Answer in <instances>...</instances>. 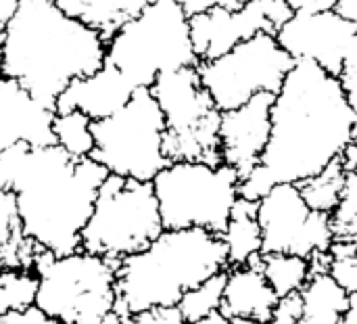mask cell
<instances>
[{
    "label": "cell",
    "mask_w": 357,
    "mask_h": 324,
    "mask_svg": "<svg viewBox=\"0 0 357 324\" xmlns=\"http://www.w3.org/2000/svg\"><path fill=\"white\" fill-rule=\"evenodd\" d=\"M19 0H0V57H2V40H4V29L8 25V19L13 17ZM2 75V73H0Z\"/></svg>",
    "instance_id": "e575fe53"
},
{
    "label": "cell",
    "mask_w": 357,
    "mask_h": 324,
    "mask_svg": "<svg viewBox=\"0 0 357 324\" xmlns=\"http://www.w3.org/2000/svg\"><path fill=\"white\" fill-rule=\"evenodd\" d=\"M151 2L153 0H56L65 13L96 29L107 42Z\"/></svg>",
    "instance_id": "d6986e66"
},
{
    "label": "cell",
    "mask_w": 357,
    "mask_h": 324,
    "mask_svg": "<svg viewBox=\"0 0 357 324\" xmlns=\"http://www.w3.org/2000/svg\"><path fill=\"white\" fill-rule=\"evenodd\" d=\"M303 318V297L301 291L287 293L278 297L274 312H272V323L274 324H299Z\"/></svg>",
    "instance_id": "f546056e"
},
{
    "label": "cell",
    "mask_w": 357,
    "mask_h": 324,
    "mask_svg": "<svg viewBox=\"0 0 357 324\" xmlns=\"http://www.w3.org/2000/svg\"><path fill=\"white\" fill-rule=\"evenodd\" d=\"M163 228H205L222 235L241 197V176L226 163L169 161L153 178Z\"/></svg>",
    "instance_id": "52a82bcc"
},
{
    "label": "cell",
    "mask_w": 357,
    "mask_h": 324,
    "mask_svg": "<svg viewBox=\"0 0 357 324\" xmlns=\"http://www.w3.org/2000/svg\"><path fill=\"white\" fill-rule=\"evenodd\" d=\"M347 170L343 165V159H335L331 161L322 172H318L316 176H310L301 182H297L305 203L310 205V209L314 212H322V214H335L341 199H343V191L347 184Z\"/></svg>",
    "instance_id": "603a6c76"
},
{
    "label": "cell",
    "mask_w": 357,
    "mask_h": 324,
    "mask_svg": "<svg viewBox=\"0 0 357 324\" xmlns=\"http://www.w3.org/2000/svg\"><path fill=\"white\" fill-rule=\"evenodd\" d=\"M42 247L27 239L21 230L15 195L0 186V270L33 268Z\"/></svg>",
    "instance_id": "7402d4cb"
},
{
    "label": "cell",
    "mask_w": 357,
    "mask_h": 324,
    "mask_svg": "<svg viewBox=\"0 0 357 324\" xmlns=\"http://www.w3.org/2000/svg\"><path fill=\"white\" fill-rule=\"evenodd\" d=\"M356 36V23L335 8L318 13L295 10V15L276 31V40L295 61H316L337 78Z\"/></svg>",
    "instance_id": "5bb4252c"
},
{
    "label": "cell",
    "mask_w": 357,
    "mask_h": 324,
    "mask_svg": "<svg viewBox=\"0 0 357 324\" xmlns=\"http://www.w3.org/2000/svg\"><path fill=\"white\" fill-rule=\"evenodd\" d=\"M105 61L136 88H151L163 71L199 65L190 17L178 0H153L107 42Z\"/></svg>",
    "instance_id": "8992f818"
},
{
    "label": "cell",
    "mask_w": 357,
    "mask_h": 324,
    "mask_svg": "<svg viewBox=\"0 0 357 324\" xmlns=\"http://www.w3.org/2000/svg\"><path fill=\"white\" fill-rule=\"evenodd\" d=\"M295 59L274 34L261 31L211 61H199L201 84L220 111L245 105L259 92H278Z\"/></svg>",
    "instance_id": "8fae6325"
},
{
    "label": "cell",
    "mask_w": 357,
    "mask_h": 324,
    "mask_svg": "<svg viewBox=\"0 0 357 324\" xmlns=\"http://www.w3.org/2000/svg\"><path fill=\"white\" fill-rule=\"evenodd\" d=\"M134 324H182L184 314L180 306H155L132 316Z\"/></svg>",
    "instance_id": "4dcf8cb0"
},
{
    "label": "cell",
    "mask_w": 357,
    "mask_h": 324,
    "mask_svg": "<svg viewBox=\"0 0 357 324\" xmlns=\"http://www.w3.org/2000/svg\"><path fill=\"white\" fill-rule=\"evenodd\" d=\"M117 264L86 249L67 256L42 249L33 262L40 281L36 306L54 323L105 324L115 312Z\"/></svg>",
    "instance_id": "5b68a950"
},
{
    "label": "cell",
    "mask_w": 357,
    "mask_h": 324,
    "mask_svg": "<svg viewBox=\"0 0 357 324\" xmlns=\"http://www.w3.org/2000/svg\"><path fill=\"white\" fill-rule=\"evenodd\" d=\"M224 287H226V270L209 277L199 287L186 291L182 302L178 304L182 314H184V321L186 323H201L207 314L220 310L222 297H224Z\"/></svg>",
    "instance_id": "4316f807"
},
{
    "label": "cell",
    "mask_w": 357,
    "mask_h": 324,
    "mask_svg": "<svg viewBox=\"0 0 357 324\" xmlns=\"http://www.w3.org/2000/svg\"><path fill=\"white\" fill-rule=\"evenodd\" d=\"M261 253H293L310 258L328 251L335 241L333 216L314 212L293 182H280L257 201Z\"/></svg>",
    "instance_id": "7c38bea8"
},
{
    "label": "cell",
    "mask_w": 357,
    "mask_h": 324,
    "mask_svg": "<svg viewBox=\"0 0 357 324\" xmlns=\"http://www.w3.org/2000/svg\"><path fill=\"white\" fill-rule=\"evenodd\" d=\"M259 262L261 253L245 266H230L226 270V287L220 310L228 323H272L278 295L266 281Z\"/></svg>",
    "instance_id": "ac0fdd59"
},
{
    "label": "cell",
    "mask_w": 357,
    "mask_h": 324,
    "mask_svg": "<svg viewBox=\"0 0 357 324\" xmlns=\"http://www.w3.org/2000/svg\"><path fill=\"white\" fill-rule=\"evenodd\" d=\"M295 15L287 0H249L236 10L213 6L190 17V38L199 61H211L261 31L274 34Z\"/></svg>",
    "instance_id": "4fadbf2b"
},
{
    "label": "cell",
    "mask_w": 357,
    "mask_h": 324,
    "mask_svg": "<svg viewBox=\"0 0 357 324\" xmlns=\"http://www.w3.org/2000/svg\"><path fill=\"white\" fill-rule=\"evenodd\" d=\"M339 80H341V86L345 90V96H347V103L354 111V134L357 136V36L356 40L351 42L349 50H347V57L343 61V69L339 73Z\"/></svg>",
    "instance_id": "f1b7e54d"
},
{
    "label": "cell",
    "mask_w": 357,
    "mask_h": 324,
    "mask_svg": "<svg viewBox=\"0 0 357 324\" xmlns=\"http://www.w3.org/2000/svg\"><path fill=\"white\" fill-rule=\"evenodd\" d=\"M105 59L107 40L56 0H19L4 29L0 73L54 109L67 84L98 71Z\"/></svg>",
    "instance_id": "3957f363"
},
{
    "label": "cell",
    "mask_w": 357,
    "mask_h": 324,
    "mask_svg": "<svg viewBox=\"0 0 357 324\" xmlns=\"http://www.w3.org/2000/svg\"><path fill=\"white\" fill-rule=\"evenodd\" d=\"M335 239L351 241L357 249V176L349 174L343 191V199L333 214Z\"/></svg>",
    "instance_id": "83f0119b"
},
{
    "label": "cell",
    "mask_w": 357,
    "mask_h": 324,
    "mask_svg": "<svg viewBox=\"0 0 357 324\" xmlns=\"http://www.w3.org/2000/svg\"><path fill=\"white\" fill-rule=\"evenodd\" d=\"M354 111L341 80L316 61L299 59L272 105V134L259 165L241 180V195L259 201L280 182H301L343 157Z\"/></svg>",
    "instance_id": "6da1fadb"
},
{
    "label": "cell",
    "mask_w": 357,
    "mask_h": 324,
    "mask_svg": "<svg viewBox=\"0 0 357 324\" xmlns=\"http://www.w3.org/2000/svg\"><path fill=\"white\" fill-rule=\"evenodd\" d=\"M136 86L111 63L90 73L75 78L67 84V88L59 94L54 103V111H71L77 109L86 113L92 122L102 119L119 111L134 94Z\"/></svg>",
    "instance_id": "e0dca14e"
},
{
    "label": "cell",
    "mask_w": 357,
    "mask_h": 324,
    "mask_svg": "<svg viewBox=\"0 0 357 324\" xmlns=\"http://www.w3.org/2000/svg\"><path fill=\"white\" fill-rule=\"evenodd\" d=\"M54 109L42 105L17 80L0 75V153L15 145H54Z\"/></svg>",
    "instance_id": "2e32d148"
},
{
    "label": "cell",
    "mask_w": 357,
    "mask_h": 324,
    "mask_svg": "<svg viewBox=\"0 0 357 324\" xmlns=\"http://www.w3.org/2000/svg\"><path fill=\"white\" fill-rule=\"evenodd\" d=\"M0 324H56L44 310H40L36 304L25 310H13L0 314Z\"/></svg>",
    "instance_id": "1f68e13d"
},
{
    "label": "cell",
    "mask_w": 357,
    "mask_h": 324,
    "mask_svg": "<svg viewBox=\"0 0 357 324\" xmlns=\"http://www.w3.org/2000/svg\"><path fill=\"white\" fill-rule=\"evenodd\" d=\"M259 268L278 297L301 291L310 279V258L293 253H261Z\"/></svg>",
    "instance_id": "cb8c5ba5"
},
{
    "label": "cell",
    "mask_w": 357,
    "mask_h": 324,
    "mask_svg": "<svg viewBox=\"0 0 357 324\" xmlns=\"http://www.w3.org/2000/svg\"><path fill=\"white\" fill-rule=\"evenodd\" d=\"M226 251H228V264L230 266H245L255 256L261 253V226L257 220V201L238 197L226 230L220 235Z\"/></svg>",
    "instance_id": "44dd1931"
},
{
    "label": "cell",
    "mask_w": 357,
    "mask_h": 324,
    "mask_svg": "<svg viewBox=\"0 0 357 324\" xmlns=\"http://www.w3.org/2000/svg\"><path fill=\"white\" fill-rule=\"evenodd\" d=\"M52 132L56 138V145L65 149L73 157H90L94 151V134H92V119L77 111H54L52 119Z\"/></svg>",
    "instance_id": "d4e9b609"
},
{
    "label": "cell",
    "mask_w": 357,
    "mask_h": 324,
    "mask_svg": "<svg viewBox=\"0 0 357 324\" xmlns=\"http://www.w3.org/2000/svg\"><path fill=\"white\" fill-rule=\"evenodd\" d=\"M274 98V92H259L245 105L222 111V163L234 168L241 180H245L259 165L268 147L272 134Z\"/></svg>",
    "instance_id": "9a60e30c"
},
{
    "label": "cell",
    "mask_w": 357,
    "mask_h": 324,
    "mask_svg": "<svg viewBox=\"0 0 357 324\" xmlns=\"http://www.w3.org/2000/svg\"><path fill=\"white\" fill-rule=\"evenodd\" d=\"M165 115L151 88H136L132 98L113 115L94 119L92 159L109 174L153 182L169 163L163 151Z\"/></svg>",
    "instance_id": "9c48e42d"
},
{
    "label": "cell",
    "mask_w": 357,
    "mask_h": 324,
    "mask_svg": "<svg viewBox=\"0 0 357 324\" xmlns=\"http://www.w3.org/2000/svg\"><path fill=\"white\" fill-rule=\"evenodd\" d=\"M337 13H341L345 19L354 21L357 25V0H337V6H335Z\"/></svg>",
    "instance_id": "8d00e7d4"
},
{
    "label": "cell",
    "mask_w": 357,
    "mask_h": 324,
    "mask_svg": "<svg viewBox=\"0 0 357 324\" xmlns=\"http://www.w3.org/2000/svg\"><path fill=\"white\" fill-rule=\"evenodd\" d=\"M163 230L153 182L109 174L82 230V249L121 260L144 249Z\"/></svg>",
    "instance_id": "ba28073f"
},
{
    "label": "cell",
    "mask_w": 357,
    "mask_h": 324,
    "mask_svg": "<svg viewBox=\"0 0 357 324\" xmlns=\"http://www.w3.org/2000/svg\"><path fill=\"white\" fill-rule=\"evenodd\" d=\"M293 10H305V13H318V10H331L337 6V0H287Z\"/></svg>",
    "instance_id": "836d02e7"
},
{
    "label": "cell",
    "mask_w": 357,
    "mask_h": 324,
    "mask_svg": "<svg viewBox=\"0 0 357 324\" xmlns=\"http://www.w3.org/2000/svg\"><path fill=\"white\" fill-rule=\"evenodd\" d=\"M178 2L186 10V15L192 17V15L205 13V10H209L213 6H224L228 10H236V8L245 6L249 0H178Z\"/></svg>",
    "instance_id": "d6a6232c"
},
{
    "label": "cell",
    "mask_w": 357,
    "mask_h": 324,
    "mask_svg": "<svg viewBox=\"0 0 357 324\" xmlns=\"http://www.w3.org/2000/svg\"><path fill=\"white\" fill-rule=\"evenodd\" d=\"M303 318L301 324H341L351 295L337 283L331 272H310L301 289Z\"/></svg>",
    "instance_id": "ffe728a7"
},
{
    "label": "cell",
    "mask_w": 357,
    "mask_h": 324,
    "mask_svg": "<svg viewBox=\"0 0 357 324\" xmlns=\"http://www.w3.org/2000/svg\"><path fill=\"white\" fill-rule=\"evenodd\" d=\"M341 159H343V165H345L347 174H356L357 176V136L349 142V147L345 149Z\"/></svg>",
    "instance_id": "d590c367"
},
{
    "label": "cell",
    "mask_w": 357,
    "mask_h": 324,
    "mask_svg": "<svg viewBox=\"0 0 357 324\" xmlns=\"http://www.w3.org/2000/svg\"><path fill=\"white\" fill-rule=\"evenodd\" d=\"M38 274L33 268H2L0 270V314L25 310L36 304Z\"/></svg>",
    "instance_id": "484cf974"
},
{
    "label": "cell",
    "mask_w": 357,
    "mask_h": 324,
    "mask_svg": "<svg viewBox=\"0 0 357 324\" xmlns=\"http://www.w3.org/2000/svg\"><path fill=\"white\" fill-rule=\"evenodd\" d=\"M228 268L220 235L205 228H163L144 249L119 260L115 312L121 324H132L134 314L178 306L186 291Z\"/></svg>",
    "instance_id": "277c9868"
},
{
    "label": "cell",
    "mask_w": 357,
    "mask_h": 324,
    "mask_svg": "<svg viewBox=\"0 0 357 324\" xmlns=\"http://www.w3.org/2000/svg\"><path fill=\"white\" fill-rule=\"evenodd\" d=\"M345 324H357V293H351V300H349V310L343 318Z\"/></svg>",
    "instance_id": "74e56055"
},
{
    "label": "cell",
    "mask_w": 357,
    "mask_h": 324,
    "mask_svg": "<svg viewBox=\"0 0 357 324\" xmlns=\"http://www.w3.org/2000/svg\"><path fill=\"white\" fill-rule=\"evenodd\" d=\"M201 324H228V318L222 314V310H215V312H211V314H207Z\"/></svg>",
    "instance_id": "f35d334b"
},
{
    "label": "cell",
    "mask_w": 357,
    "mask_h": 324,
    "mask_svg": "<svg viewBox=\"0 0 357 324\" xmlns=\"http://www.w3.org/2000/svg\"><path fill=\"white\" fill-rule=\"evenodd\" d=\"M109 170L54 145H15L0 153V186L15 195L21 230L54 256L82 249V230Z\"/></svg>",
    "instance_id": "7a4b0ae2"
},
{
    "label": "cell",
    "mask_w": 357,
    "mask_h": 324,
    "mask_svg": "<svg viewBox=\"0 0 357 324\" xmlns=\"http://www.w3.org/2000/svg\"><path fill=\"white\" fill-rule=\"evenodd\" d=\"M163 115V151L169 161L222 163V111L201 84L197 65L163 71L151 86Z\"/></svg>",
    "instance_id": "30bf717a"
}]
</instances>
